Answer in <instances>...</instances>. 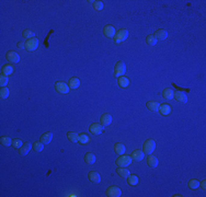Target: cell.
<instances>
[{"label": "cell", "mask_w": 206, "mask_h": 197, "mask_svg": "<svg viewBox=\"0 0 206 197\" xmlns=\"http://www.w3.org/2000/svg\"><path fill=\"white\" fill-rule=\"evenodd\" d=\"M0 143H1L2 146L8 147V146L12 145V140H11V138H10L9 136H3L2 138H1V140H0Z\"/></svg>", "instance_id": "cell-33"}, {"label": "cell", "mask_w": 206, "mask_h": 197, "mask_svg": "<svg viewBox=\"0 0 206 197\" xmlns=\"http://www.w3.org/2000/svg\"><path fill=\"white\" fill-rule=\"evenodd\" d=\"M127 184L128 185H132V186H135V185L138 184V176L136 175H128L127 177Z\"/></svg>", "instance_id": "cell-29"}, {"label": "cell", "mask_w": 206, "mask_h": 197, "mask_svg": "<svg viewBox=\"0 0 206 197\" xmlns=\"http://www.w3.org/2000/svg\"><path fill=\"white\" fill-rule=\"evenodd\" d=\"M55 90L58 92V93H61V94H66L69 92V87L67 83L65 82H61V81H58L55 83Z\"/></svg>", "instance_id": "cell-8"}, {"label": "cell", "mask_w": 206, "mask_h": 197, "mask_svg": "<svg viewBox=\"0 0 206 197\" xmlns=\"http://www.w3.org/2000/svg\"><path fill=\"white\" fill-rule=\"evenodd\" d=\"M22 145H23V141L21 139H19V138H15V139L12 140V146L14 149H20Z\"/></svg>", "instance_id": "cell-37"}, {"label": "cell", "mask_w": 206, "mask_h": 197, "mask_svg": "<svg viewBox=\"0 0 206 197\" xmlns=\"http://www.w3.org/2000/svg\"><path fill=\"white\" fill-rule=\"evenodd\" d=\"M154 149H156V143L152 139H147L142 145V151L146 155H151Z\"/></svg>", "instance_id": "cell-2"}, {"label": "cell", "mask_w": 206, "mask_h": 197, "mask_svg": "<svg viewBox=\"0 0 206 197\" xmlns=\"http://www.w3.org/2000/svg\"><path fill=\"white\" fill-rule=\"evenodd\" d=\"M188 186L189 188H191V189H196V188L200 187V182L197 181V180H190L188 183Z\"/></svg>", "instance_id": "cell-31"}, {"label": "cell", "mask_w": 206, "mask_h": 197, "mask_svg": "<svg viewBox=\"0 0 206 197\" xmlns=\"http://www.w3.org/2000/svg\"><path fill=\"white\" fill-rule=\"evenodd\" d=\"M6 58L7 60L11 63V64H17L20 61V55L18 54L14 51H9V52L6 53Z\"/></svg>", "instance_id": "cell-7"}, {"label": "cell", "mask_w": 206, "mask_h": 197, "mask_svg": "<svg viewBox=\"0 0 206 197\" xmlns=\"http://www.w3.org/2000/svg\"><path fill=\"white\" fill-rule=\"evenodd\" d=\"M114 151H115L118 155H124L125 153V146L121 143H115V146H114Z\"/></svg>", "instance_id": "cell-26"}, {"label": "cell", "mask_w": 206, "mask_h": 197, "mask_svg": "<svg viewBox=\"0 0 206 197\" xmlns=\"http://www.w3.org/2000/svg\"><path fill=\"white\" fill-rule=\"evenodd\" d=\"M154 37L158 39H160V41H162V39H166L168 37V33L166 30H162V29H159V30H157L156 32H154Z\"/></svg>", "instance_id": "cell-16"}, {"label": "cell", "mask_w": 206, "mask_h": 197, "mask_svg": "<svg viewBox=\"0 0 206 197\" xmlns=\"http://www.w3.org/2000/svg\"><path fill=\"white\" fill-rule=\"evenodd\" d=\"M66 136H67V138H68V140H70L71 143H78L79 135L77 133H75V131H68Z\"/></svg>", "instance_id": "cell-28"}, {"label": "cell", "mask_w": 206, "mask_h": 197, "mask_svg": "<svg viewBox=\"0 0 206 197\" xmlns=\"http://www.w3.org/2000/svg\"><path fill=\"white\" fill-rule=\"evenodd\" d=\"M162 97H164V99H167V100L173 99V90H171V89H169V88L164 89V91H162Z\"/></svg>", "instance_id": "cell-30"}, {"label": "cell", "mask_w": 206, "mask_h": 197, "mask_svg": "<svg viewBox=\"0 0 206 197\" xmlns=\"http://www.w3.org/2000/svg\"><path fill=\"white\" fill-rule=\"evenodd\" d=\"M132 158L130 157V155H118L117 158H116L115 160V163L117 167H128L130 163H132Z\"/></svg>", "instance_id": "cell-1"}, {"label": "cell", "mask_w": 206, "mask_h": 197, "mask_svg": "<svg viewBox=\"0 0 206 197\" xmlns=\"http://www.w3.org/2000/svg\"><path fill=\"white\" fill-rule=\"evenodd\" d=\"M92 7L94 8V10L100 11V10L103 9V2H102V1H93V3H92Z\"/></svg>", "instance_id": "cell-38"}, {"label": "cell", "mask_w": 206, "mask_h": 197, "mask_svg": "<svg viewBox=\"0 0 206 197\" xmlns=\"http://www.w3.org/2000/svg\"><path fill=\"white\" fill-rule=\"evenodd\" d=\"M157 38L154 37V35H148V36L146 37V43L148 44L149 46H154L157 44Z\"/></svg>", "instance_id": "cell-32"}, {"label": "cell", "mask_w": 206, "mask_h": 197, "mask_svg": "<svg viewBox=\"0 0 206 197\" xmlns=\"http://www.w3.org/2000/svg\"><path fill=\"white\" fill-rule=\"evenodd\" d=\"M32 147H33V146H32V143H29V141H24V143H23V145L21 146V148L19 149V155H27Z\"/></svg>", "instance_id": "cell-12"}, {"label": "cell", "mask_w": 206, "mask_h": 197, "mask_svg": "<svg viewBox=\"0 0 206 197\" xmlns=\"http://www.w3.org/2000/svg\"><path fill=\"white\" fill-rule=\"evenodd\" d=\"M90 143V138L89 136H87L86 134H79L78 137V143L80 145H87V143Z\"/></svg>", "instance_id": "cell-25"}, {"label": "cell", "mask_w": 206, "mask_h": 197, "mask_svg": "<svg viewBox=\"0 0 206 197\" xmlns=\"http://www.w3.org/2000/svg\"><path fill=\"white\" fill-rule=\"evenodd\" d=\"M116 173H117L118 176H121V177H127L130 175V171L124 167H118L116 169Z\"/></svg>", "instance_id": "cell-22"}, {"label": "cell", "mask_w": 206, "mask_h": 197, "mask_svg": "<svg viewBox=\"0 0 206 197\" xmlns=\"http://www.w3.org/2000/svg\"><path fill=\"white\" fill-rule=\"evenodd\" d=\"M115 33H116L115 29H114L113 25H105V26L103 27V34H104L106 37H109V38L114 37Z\"/></svg>", "instance_id": "cell-9"}, {"label": "cell", "mask_w": 206, "mask_h": 197, "mask_svg": "<svg viewBox=\"0 0 206 197\" xmlns=\"http://www.w3.org/2000/svg\"><path fill=\"white\" fill-rule=\"evenodd\" d=\"M22 36L27 39H30V38H33V37L35 36V34L30 30H24L23 32H22Z\"/></svg>", "instance_id": "cell-36"}, {"label": "cell", "mask_w": 206, "mask_h": 197, "mask_svg": "<svg viewBox=\"0 0 206 197\" xmlns=\"http://www.w3.org/2000/svg\"><path fill=\"white\" fill-rule=\"evenodd\" d=\"M147 164H148L150 168H156L158 165V159L154 155H149L147 158Z\"/></svg>", "instance_id": "cell-27"}, {"label": "cell", "mask_w": 206, "mask_h": 197, "mask_svg": "<svg viewBox=\"0 0 206 197\" xmlns=\"http://www.w3.org/2000/svg\"><path fill=\"white\" fill-rule=\"evenodd\" d=\"M125 71H126V66H125L124 63L123 61H117L115 66H114V72H113V75L116 78H120V77L124 75Z\"/></svg>", "instance_id": "cell-3"}, {"label": "cell", "mask_w": 206, "mask_h": 197, "mask_svg": "<svg viewBox=\"0 0 206 197\" xmlns=\"http://www.w3.org/2000/svg\"><path fill=\"white\" fill-rule=\"evenodd\" d=\"M88 177L90 180V182H92L93 184H98L101 182V176L97 171H90L88 174Z\"/></svg>", "instance_id": "cell-13"}, {"label": "cell", "mask_w": 206, "mask_h": 197, "mask_svg": "<svg viewBox=\"0 0 206 197\" xmlns=\"http://www.w3.org/2000/svg\"><path fill=\"white\" fill-rule=\"evenodd\" d=\"M117 85H118V87H121V88H126V87H128V85H130V80H128V78H126V77L122 76L117 79Z\"/></svg>", "instance_id": "cell-21"}, {"label": "cell", "mask_w": 206, "mask_h": 197, "mask_svg": "<svg viewBox=\"0 0 206 197\" xmlns=\"http://www.w3.org/2000/svg\"><path fill=\"white\" fill-rule=\"evenodd\" d=\"M173 97H174L179 103H186V102H188V97H186L185 93H183L182 91L173 92Z\"/></svg>", "instance_id": "cell-11"}, {"label": "cell", "mask_w": 206, "mask_h": 197, "mask_svg": "<svg viewBox=\"0 0 206 197\" xmlns=\"http://www.w3.org/2000/svg\"><path fill=\"white\" fill-rule=\"evenodd\" d=\"M52 139H53V133L47 131V133L43 134L42 136H41L39 141H42L43 143H49L52 141Z\"/></svg>", "instance_id": "cell-20"}, {"label": "cell", "mask_w": 206, "mask_h": 197, "mask_svg": "<svg viewBox=\"0 0 206 197\" xmlns=\"http://www.w3.org/2000/svg\"><path fill=\"white\" fill-rule=\"evenodd\" d=\"M144 155H145L144 151H142V150H139V149H136V150H134V151L132 152L130 158H132V160L139 162V161H142V159H144Z\"/></svg>", "instance_id": "cell-14"}, {"label": "cell", "mask_w": 206, "mask_h": 197, "mask_svg": "<svg viewBox=\"0 0 206 197\" xmlns=\"http://www.w3.org/2000/svg\"><path fill=\"white\" fill-rule=\"evenodd\" d=\"M205 184H206V181H205V180H203V181H202V182H201V183H200V185H201V187L203 188L204 191H205V189H206V186H205Z\"/></svg>", "instance_id": "cell-41"}, {"label": "cell", "mask_w": 206, "mask_h": 197, "mask_svg": "<svg viewBox=\"0 0 206 197\" xmlns=\"http://www.w3.org/2000/svg\"><path fill=\"white\" fill-rule=\"evenodd\" d=\"M39 47V39L36 37H33V38L27 39L25 42V49L29 51V52H33Z\"/></svg>", "instance_id": "cell-6"}, {"label": "cell", "mask_w": 206, "mask_h": 197, "mask_svg": "<svg viewBox=\"0 0 206 197\" xmlns=\"http://www.w3.org/2000/svg\"><path fill=\"white\" fill-rule=\"evenodd\" d=\"M85 162L87 164H93L94 162H95V155H93V153H91V152H88V153H86L85 155Z\"/></svg>", "instance_id": "cell-24"}, {"label": "cell", "mask_w": 206, "mask_h": 197, "mask_svg": "<svg viewBox=\"0 0 206 197\" xmlns=\"http://www.w3.org/2000/svg\"><path fill=\"white\" fill-rule=\"evenodd\" d=\"M17 46H18L19 48H21V49L25 48V43H24V41H20V42H18Z\"/></svg>", "instance_id": "cell-40"}, {"label": "cell", "mask_w": 206, "mask_h": 197, "mask_svg": "<svg viewBox=\"0 0 206 197\" xmlns=\"http://www.w3.org/2000/svg\"><path fill=\"white\" fill-rule=\"evenodd\" d=\"M127 36H128V31L126 29H122V30H120L118 32L115 33V35L113 37V41L115 43H122L127 38Z\"/></svg>", "instance_id": "cell-4"}, {"label": "cell", "mask_w": 206, "mask_h": 197, "mask_svg": "<svg viewBox=\"0 0 206 197\" xmlns=\"http://www.w3.org/2000/svg\"><path fill=\"white\" fill-rule=\"evenodd\" d=\"M13 70H14V68H13L12 65H5V66L2 67L1 73L5 75V76H10V75L13 72Z\"/></svg>", "instance_id": "cell-23"}, {"label": "cell", "mask_w": 206, "mask_h": 197, "mask_svg": "<svg viewBox=\"0 0 206 197\" xmlns=\"http://www.w3.org/2000/svg\"><path fill=\"white\" fill-rule=\"evenodd\" d=\"M89 131L93 135H100L103 131V126L101 124H97V123H93V124L90 125L89 127Z\"/></svg>", "instance_id": "cell-10"}, {"label": "cell", "mask_w": 206, "mask_h": 197, "mask_svg": "<svg viewBox=\"0 0 206 197\" xmlns=\"http://www.w3.org/2000/svg\"><path fill=\"white\" fill-rule=\"evenodd\" d=\"M112 123V116L110 115V114H108V113H104V114H102L100 117V124L102 125V126H108V125H110Z\"/></svg>", "instance_id": "cell-15"}, {"label": "cell", "mask_w": 206, "mask_h": 197, "mask_svg": "<svg viewBox=\"0 0 206 197\" xmlns=\"http://www.w3.org/2000/svg\"><path fill=\"white\" fill-rule=\"evenodd\" d=\"M158 111H159V113H160L161 115H168L170 113V111H171V107H170L169 104H161V105H159V109H158Z\"/></svg>", "instance_id": "cell-18"}, {"label": "cell", "mask_w": 206, "mask_h": 197, "mask_svg": "<svg viewBox=\"0 0 206 197\" xmlns=\"http://www.w3.org/2000/svg\"><path fill=\"white\" fill-rule=\"evenodd\" d=\"M8 97H9V89L7 87H2L0 89V97L1 99H7Z\"/></svg>", "instance_id": "cell-35"}, {"label": "cell", "mask_w": 206, "mask_h": 197, "mask_svg": "<svg viewBox=\"0 0 206 197\" xmlns=\"http://www.w3.org/2000/svg\"><path fill=\"white\" fill-rule=\"evenodd\" d=\"M105 195L108 197H120L122 195V191L120 187H117L115 185H112V186L108 187V189L105 192Z\"/></svg>", "instance_id": "cell-5"}, {"label": "cell", "mask_w": 206, "mask_h": 197, "mask_svg": "<svg viewBox=\"0 0 206 197\" xmlns=\"http://www.w3.org/2000/svg\"><path fill=\"white\" fill-rule=\"evenodd\" d=\"M8 82H9L8 76H5V75L1 73V76H0V85H1V87H6V85H8Z\"/></svg>", "instance_id": "cell-39"}, {"label": "cell", "mask_w": 206, "mask_h": 197, "mask_svg": "<svg viewBox=\"0 0 206 197\" xmlns=\"http://www.w3.org/2000/svg\"><path fill=\"white\" fill-rule=\"evenodd\" d=\"M80 85V80L76 77H73V78L69 79V81H68V87L69 89H77Z\"/></svg>", "instance_id": "cell-19"}, {"label": "cell", "mask_w": 206, "mask_h": 197, "mask_svg": "<svg viewBox=\"0 0 206 197\" xmlns=\"http://www.w3.org/2000/svg\"><path fill=\"white\" fill-rule=\"evenodd\" d=\"M159 105H160V104L158 103L157 101H148V102L146 103V107H147L149 111H151V112H157L158 109H159Z\"/></svg>", "instance_id": "cell-17"}, {"label": "cell", "mask_w": 206, "mask_h": 197, "mask_svg": "<svg viewBox=\"0 0 206 197\" xmlns=\"http://www.w3.org/2000/svg\"><path fill=\"white\" fill-rule=\"evenodd\" d=\"M33 149L37 152L43 151V149H44V143H43L42 141H35V143H33Z\"/></svg>", "instance_id": "cell-34"}]
</instances>
